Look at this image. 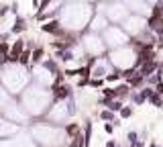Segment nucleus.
<instances>
[{"instance_id": "6e6552de", "label": "nucleus", "mask_w": 163, "mask_h": 147, "mask_svg": "<svg viewBox=\"0 0 163 147\" xmlns=\"http://www.w3.org/2000/svg\"><path fill=\"white\" fill-rule=\"evenodd\" d=\"M82 47V51L84 55H90V57H100L102 53H106V45H104V41H102L100 35H94V33H86L82 35V39L78 41Z\"/></svg>"}, {"instance_id": "1a4fd4ad", "label": "nucleus", "mask_w": 163, "mask_h": 147, "mask_svg": "<svg viewBox=\"0 0 163 147\" xmlns=\"http://www.w3.org/2000/svg\"><path fill=\"white\" fill-rule=\"evenodd\" d=\"M102 41H104V45H106V49H118V47H124V45H129V35L124 33L118 25H114V27H108L104 33L100 35Z\"/></svg>"}, {"instance_id": "aec40b11", "label": "nucleus", "mask_w": 163, "mask_h": 147, "mask_svg": "<svg viewBox=\"0 0 163 147\" xmlns=\"http://www.w3.org/2000/svg\"><path fill=\"white\" fill-rule=\"evenodd\" d=\"M102 2H118V0H102Z\"/></svg>"}, {"instance_id": "9d476101", "label": "nucleus", "mask_w": 163, "mask_h": 147, "mask_svg": "<svg viewBox=\"0 0 163 147\" xmlns=\"http://www.w3.org/2000/svg\"><path fill=\"white\" fill-rule=\"evenodd\" d=\"M118 27L129 35V39H130V37L137 39L139 35H143L145 31H147V19H143V16H135V14H129V16L122 20Z\"/></svg>"}, {"instance_id": "20e7f679", "label": "nucleus", "mask_w": 163, "mask_h": 147, "mask_svg": "<svg viewBox=\"0 0 163 147\" xmlns=\"http://www.w3.org/2000/svg\"><path fill=\"white\" fill-rule=\"evenodd\" d=\"M106 59L110 61L112 70L130 72V70H135V66L141 61V55H139V51H137V47L124 45V47H118V49H112Z\"/></svg>"}, {"instance_id": "7ed1b4c3", "label": "nucleus", "mask_w": 163, "mask_h": 147, "mask_svg": "<svg viewBox=\"0 0 163 147\" xmlns=\"http://www.w3.org/2000/svg\"><path fill=\"white\" fill-rule=\"evenodd\" d=\"M0 84L10 96H19L25 88L31 84V74L23 63L19 61H4L0 66Z\"/></svg>"}, {"instance_id": "dca6fc26", "label": "nucleus", "mask_w": 163, "mask_h": 147, "mask_svg": "<svg viewBox=\"0 0 163 147\" xmlns=\"http://www.w3.org/2000/svg\"><path fill=\"white\" fill-rule=\"evenodd\" d=\"M14 133H19V125H14V123L0 117V137H8V135H14Z\"/></svg>"}, {"instance_id": "4468645a", "label": "nucleus", "mask_w": 163, "mask_h": 147, "mask_svg": "<svg viewBox=\"0 0 163 147\" xmlns=\"http://www.w3.org/2000/svg\"><path fill=\"white\" fill-rule=\"evenodd\" d=\"M90 78L92 80H100V78H108V76H112L114 74V70H112V66H110V61L106 59V57H96L94 61H92V67H90Z\"/></svg>"}, {"instance_id": "f257e3e1", "label": "nucleus", "mask_w": 163, "mask_h": 147, "mask_svg": "<svg viewBox=\"0 0 163 147\" xmlns=\"http://www.w3.org/2000/svg\"><path fill=\"white\" fill-rule=\"evenodd\" d=\"M92 16H94V6L88 2H61L57 23L65 33H80L88 29Z\"/></svg>"}, {"instance_id": "0eeeda50", "label": "nucleus", "mask_w": 163, "mask_h": 147, "mask_svg": "<svg viewBox=\"0 0 163 147\" xmlns=\"http://www.w3.org/2000/svg\"><path fill=\"white\" fill-rule=\"evenodd\" d=\"M94 13L104 14L106 20H108V23H114V25H120L122 20L129 16V10L124 8V4H122L120 0H118V2H100V4L94 8Z\"/></svg>"}, {"instance_id": "423d86ee", "label": "nucleus", "mask_w": 163, "mask_h": 147, "mask_svg": "<svg viewBox=\"0 0 163 147\" xmlns=\"http://www.w3.org/2000/svg\"><path fill=\"white\" fill-rule=\"evenodd\" d=\"M75 114V108H74V102L69 100V98H59V100L51 102V106L47 108V120L51 123H65L68 119H71Z\"/></svg>"}, {"instance_id": "a211bd4d", "label": "nucleus", "mask_w": 163, "mask_h": 147, "mask_svg": "<svg viewBox=\"0 0 163 147\" xmlns=\"http://www.w3.org/2000/svg\"><path fill=\"white\" fill-rule=\"evenodd\" d=\"M130 114H133V108H130V106L120 108V117H122V119H127V117H130Z\"/></svg>"}, {"instance_id": "39448f33", "label": "nucleus", "mask_w": 163, "mask_h": 147, "mask_svg": "<svg viewBox=\"0 0 163 147\" xmlns=\"http://www.w3.org/2000/svg\"><path fill=\"white\" fill-rule=\"evenodd\" d=\"M33 135H35V139L39 141L41 145H49V147L59 145L61 139L68 137V135H65V129L53 127V125H35Z\"/></svg>"}, {"instance_id": "ddd939ff", "label": "nucleus", "mask_w": 163, "mask_h": 147, "mask_svg": "<svg viewBox=\"0 0 163 147\" xmlns=\"http://www.w3.org/2000/svg\"><path fill=\"white\" fill-rule=\"evenodd\" d=\"M124 8L129 10V14H135V16H143V19H147L153 14V8L147 0H120Z\"/></svg>"}, {"instance_id": "f03ea898", "label": "nucleus", "mask_w": 163, "mask_h": 147, "mask_svg": "<svg viewBox=\"0 0 163 147\" xmlns=\"http://www.w3.org/2000/svg\"><path fill=\"white\" fill-rule=\"evenodd\" d=\"M53 102V90L43 88L39 84H29L23 92H20V104L29 113V117H41L47 113V108Z\"/></svg>"}, {"instance_id": "f8f14e48", "label": "nucleus", "mask_w": 163, "mask_h": 147, "mask_svg": "<svg viewBox=\"0 0 163 147\" xmlns=\"http://www.w3.org/2000/svg\"><path fill=\"white\" fill-rule=\"evenodd\" d=\"M2 113H4V119L14 123V125H16V123H29V120H31V117H29V113L23 108V104L12 100V98H10V102H8L6 106L2 108Z\"/></svg>"}, {"instance_id": "2eb2a0df", "label": "nucleus", "mask_w": 163, "mask_h": 147, "mask_svg": "<svg viewBox=\"0 0 163 147\" xmlns=\"http://www.w3.org/2000/svg\"><path fill=\"white\" fill-rule=\"evenodd\" d=\"M108 20H106V16L100 13H94V16L90 19L88 23V33H94V35H102L106 29H108Z\"/></svg>"}, {"instance_id": "9b49d317", "label": "nucleus", "mask_w": 163, "mask_h": 147, "mask_svg": "<svg viewBox=\"0 0 163 147\" xmlns=\"http://www.w3.org/2000/svg\"><path fill=\"white\" fill-rule=\"evenodd\" d=\"M53 78H55V74H53V70L49 67L47 61H45V63H37V66L31 70V82H33V84H39V86H43V88L51 86V84H53Z\"/></svg>"}, {"instance_id": "6ab92c4d", "label": "nucleus", "mask_w": 163, "mask_h": 147, "mask_svg": "<svg viewBox=\"0 0 163 147\" xmlns=\"http://www.w3.org/2000/svg\"><path fill=\"white\" fill-rule=\"evenodd\" d=\"M157 92H159V94H163V84H159V86H157Z\"/></svg>"}, {"instance_id": "f3484780", "label": "nucleus", "mask_w": 163, "mask_h": 147, "mask_svg": "<svg viewBox=\"0 0 163 147\" xmlns=\"http://www.w3.org/2000/svg\"><path fill=\"white\" fill-rule=\"evenodd\" d=\"M10 98H12V96H10V94H8L6 90L2 88V84H0V110H2V108L6 106L8 102H10Z\"/></svg>"}]
</instances>
